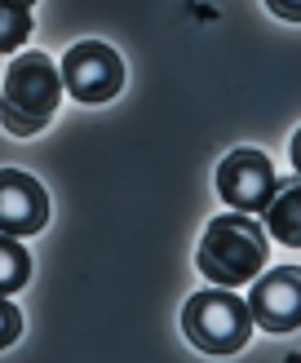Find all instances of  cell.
I'll use <instances>...</instances> for the list:
<instances>
[{
    "instance_id": "obj_1",
    "label": "cell",
    "mask_w": 301,
    "mask_h": 363,
    "mask_svg": "<svg viewBox=\"0 0 301 363\" xmlns=\"http://www.w3.org/2000/svg\"><path fill=\"white\" fill-rule=\"evenodd\" d=\"M67 94L62 67L40 49L13 53V62L0 84V129L13 138H35L49 129V120L58 116V102Z\"/></svg>"
},
{
    "instance_id": "obj_2",
    "label": "cell",
    "mask_w": 301,
    "mask_h": 363,
    "mask_svg": "<svg viewBox=\"0 0 301 363\" xmlns=\"http://www.w3.org/2000/svg\"><path fill=\"white\" fill-rule=\"evenodd\" d=\"M266 262H271V240H266V226L253 213L230 208L222 217H212L204 226V240L195 248V266L208 284L222 288H244L253 284Z\"/></svg>"
},
{
    "instance_id": "obj_3",
    "label": "cell",
    "mask_w": 301,
    "mask_h": 363,
    "mask_svg": "<svg viewBox=\"0 0 301 363\" xmlns=\"http://www.w3.org/2000/svg\"><path fill=\"white\" fill-rule=\"evenodd\" d=\"M182 333L200 354H239L253 337V311L239 297V288H222L212 284L204 293L186 297L182 306Z\"/></svg>"
},
{
    "instance_id": "obj_4",
    "label": "cell",
    "mask_w": 301,
    "mask_h": 363,
    "mask_svg": "<svg viewBox=\"0 0 301 363\" xmlns=\"http://www.w3.org/2000/svg\"><path fill=\"white\" fill-rule=\"evenodd\" d=\"M62 84L84 106H102L124 89V62L106 40H80L62 53Z\"/></svg>"
},
{
    "instance_id": "obj_5",
    "label": "cell",
    "mask_w": 301,
    "mask_h": 363,
    "mask_svg": "<svg viewBox=\"0 0 301 363\" xmlns=\"http://www.w3.org/2000/svg\"><path fill=\"white\" fill-rule=\"evenodd\" d=\"M275 191H279V173L271 155L257 147H239L217 164V195L239 213H266Z\"/></svg>"
},
{
    "instance_id": "obj_6",
    "label": "cell",
    "mask_w": 301,
    "mask_h": 363,
    "mask_svg": "<svg viewBox=\"0 0 301 363\" xmlns=\"http://www.w3.org/2000/svg\"><path fill=\"white\" fill-rule=\"evenodd\" d=\"M248 311L253 323L266 333H297L301 328V266H271L253 279L248 293Z\"/></svg>"
},
{
    "instance_id": "obj_7",
    "label": "cell",
    "mask_w": 301,
    "mask_h": 363,
    "mask_svg": "<svg viewBox=\"0 0 301 363\" xmlns=\"http://www.w3.org/2000/svg\"><path fill=\"white\" fill-rule=\"evenodd\" d=\"M49 226V195L23 169H0V235H40Z\"/></svg>"
},
{
    "instance_id": "obj_8",
    "label": "cell",
    "mask_w": 301,
    "mask_h": 363,
    "mask_svg": "<svg viewBox=\"0 0 301 363\" xmlns=\"http://www.w3.org/2000/svg\"><path fill=\"white\" fill-rule=\"evenodd\" d=\"M266 230H271V240L301 248V177L279 182V191L266 204Z\"/></svg>"
},
{
    "instance_id": "obj_9",
    "label": "cell",
    "mask_w": 301,
    "mask_h": 363,
    "mask_svg": "<svg viewBox=\"0 0 301 363\" xmlns=\"http://www.w3.org/2000/svg\"><path fill=\"white\" fill-rule=\"evenodd\" d=\"M31 279V252L18 244V235H0V293H18Z\"/></svg>"
},
{
    "instance_id": "obj_10",
    "label": "cell",
    "mask_w": 301,
    "mask_h": 363,
    "mask_svg": "<svg viewBox=\"0 0 301 363\" xmlns=\"http://www.w3.org/2000/svg\"><path fill=\"white\" fill-rule=\"evenodd\" d=\"M31 35V9L13 5V0H0V58H9L27 45Z\"/></svg>"
},
{
    "instance_id": "obj_11",
    "label": "cell",
    "mask_w": 301,
    "mask_h": 363,
    "mask_svg": "<svg viewBox=\"0 0 301 363\" xmlns=\"http://www.w3.org/2000/svg\"><path fill=\"white\" fill-rule=\"evenodd\" d=\"M18 337H23V311L0 293V350H9Z\"/></svg>"
},
{
    "instance_id": "obj_12",
    "label": "cell",
    "mask_w": 301,
    "mask_h": 363,
    "mask_svg": "<svg viewBox=\"0 0 301 363\" xmlns=\"http://www.w3.org/2000/svg\"><path fill=\"white\" fill-rule=\"evenodd\" d=\"M266 9L283 23H301V0H266Z\"/></svg>"
},
{
    "instance_id": "obj_13",
    "label": "cell",
    "mask_w": 301,
    "mask_h": 363,
    "mask_svg": "<svg viewBox=\"0 0 301 363\" xmlns=\"http://www.w3.org/2000/svg\"><path fill=\"white\" fill-rule=\"evenodd\" d=\"M288 160H293V169H297V177H301V129L293 133V147H288Z\"/></svg>"
},
{
    "instance_id": "obj_14",
    "label": "cell",
    "mask_w": 301,
    "mask_h": 363,
    "mask_svg": "<svg viewBox=\"0 0 301 363\" xmlns=\"http://www.w3.org/2000/svg\"><path fill=\"white\" fill-rule=\"evenodd\" d=\"M13 5H27V9H31V5H35V0H13Z\"/></svg>"
}]
</instances>
